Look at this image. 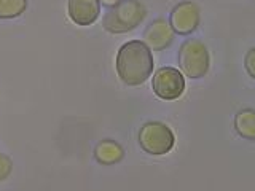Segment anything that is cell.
<instances>
[{
    "mask_svg": "<svg viewBox=\"0 0 255 191\" xmlns=\"http://www.w3.org/2000/svg\"><path fill=\"white\" fill-rule=\"evenodd\" d=\"M118 77L128 86H139L153 72V56L150 48L140 40L126 42L117 54Z\"/></svg>",
    "mask_w": 255,
    "mask_h": 191,
    "instance_id": "obj_1",
    "label": "cell"
},
{
    "mask_svg": "<svg viewBox=\"0 0 255 191\" xmlns=\"http://www.w3.org/2000/svg\"><path fill=\"white\" fill-rule=\"evenodd\" d=\"M145 13V6L139 0H122L104 16V29L112 34L129 32L143 21Z\"/></svg>",
    "mask_w": 255,
    "mask_h": 191,
    "instance_id": "obj_2",
    "label": "cell"
},
{
    "mask_svg": "<svg viewBox=\"0 0 255 191\" xmlns=\"http://www.w3.org/2000/svg\"><path fill=\"white\" fill-rule=\"evenodd\" d=\"M179 66L188 78H201L209 70V53L203 42L188 38L179 50Z\"/></svg>",
    "mask_w": 255,
    "mask_h": 191,
    "instance_id": "obj_3",
    "label": "cell"
},
{
    "mask_svg": "<svg viewBox=\"0 0 255 191\" xmlns=\"http://www.w3.org/2000/svg\"><path fill=\"white\" fill-rule=\"evenodd\" d=\"M174 132L169 126L159 121H148L139 131V143L143 151L150 155H166L174 147Z\"/></svg>",
    "mask_w": 255,
    "mask_h": 191,
    "instance_id": "obj_4",
    "label": "cell"
},
{
    "mask_svg": "<svg viewBox=\"0 0 255 191\" xmlns=\"http://www.w3.org/2000/svg\"><path fill=\"white\" fill-rule=\"evenodd\" d=\"M151 86L159 99L175 100L185 91V80L180 70L174 67H161L156 70Z\"/></svg>",
    "mask_w": 255,
    "mask_h": 191,
    "instance_id": "obj_5",
    "label": "cell"
},
{
    "mask_svg": "<svg viewBox=\"0 0 255 191\" xmlns=\"http://www.w3.org/2000/svg\"><path fill=\"white\" fill-rule=\"evenodd\" d=\"M169 24L175 34L188 35L199 24V8L193 2H180L171 11Z\"/></svg>",
    "mask_w": 255,
    "mask_h": 191,
    "instance_id": "obj_6",
    "label": "cell"
},
{
    "mask_svg": "<svg viewBox=\"0 0 255 191\" xmlns=\"http://www.w3.org/2000/svg\"><path fill=\"white\" fill-rule=\"evenodd\" d=\"M174 34L169 21H166L163 18H158L155 21H151L145 32H143V43H145L150 50L153 51H161L166 50L167 46H171L174 42Z\"/></svg>",
    "mask_w": 255,
    "mask_h": 191,
    "instance_id": "obj_7",
    "label": "cell"
},
{
    "mask_svg": "<svg viewBox=\"0 0 255 191\" xmlns=\"http://www.w3.org/2000/svg\"><path fill=\"white\" fill-rule=\"evenodd\" d=\"M67 11L77 26H90L98 19L101 3L99 0H69Z\"/></svg>",
    "mask_w": 255,
    "mask_h": 191,
    "instance_id": "obj_8",
    "label": "cell"
},
{
    "mask_svg": "<svg viewBox=\"0 0 255 191\" xmlns=\"http://www.w3.org/2000/svg\"><path fill=\"white\" fill-rule=\"evenodd\" d=\"M94 156L101 164H117L123 159L125 151L123 147L115 140H102L98 143V147L94 148Z\"/></svg>",
    "mask_w": 255,
    "mask_h": 191,
    "instance_id": "obj_9",
    "label": "cell"
},
{
    "mask_svg": "<svg viewBox=\"0 0 255 191\" xmlns=\"http://www.w3.org/2000/svg\"><path fill=\"white\" fill-rule=\"evenodd\" d=\"M235 129L244 139L255 140V110L243 108L235 116Z\"/></svg>",
    "mask_w": 255,
    "mask_h": 191,
    "instance_id": "obj_10",
    "label": "cell"
},
{
    "mask_svg": "<svg viewBox=\"0 0 255 191\" xmlns=\"http://www.w3.org/2000/svg\"><path fill=\"white\" fill-rule=\"evenodd\" d=\"M27 0H0V18L11 19L26 11Z\"/></svg>",
    "mask_w": 255,
    "mask_h": 191,
    "instance_id": "obj_11",
    "label": "cell"
},
{
    "mask_svg": "<svg viewBox=\"0 0 255 191\" xmlns=\"http://www.w3.org/2000/svg\"><path fill=\"white\" fill-rule=\"evenodd\" d=\"M11 169H13L11 158L3 155V153H0V182L5 180L8 175L11 174Z\"/></svg>",
    "mask_w": 255,
    "mask_h": 191,
    "instance_id": "obj_12",
    "label": "cell"
},
{
    "mask_svg": "<svg viewBox=\"0 0 255 191\" xmlns=\"http://www.w3.org/2000/svg\"><path fill=\"white\" fill-rule=\"evenodd\" d=\"M244 66H246L247 74H249L252 78H255V46L247 51L246 59H244Z\"/></svg>",
    "mask_w": 255,
    "mask_h": 191,
    "instance_id": "obj_13",
    "label": "cell"
},
{
    "mask_svg": "<svg viewBox=\"0 0 255 191\" xmlns=\"http://www.w3.org/2000/svg\"><path fill=\"white\" fill-rule=\"evenodd\" d=\"M122 0H99V3H102V5H106V6H115V5H118Z\"/></svg>",
    "mask_w": 255,
    "mask_h": 191,
    "instance_id": "obj_14",
    "label": "cell"
}]
</instances>
